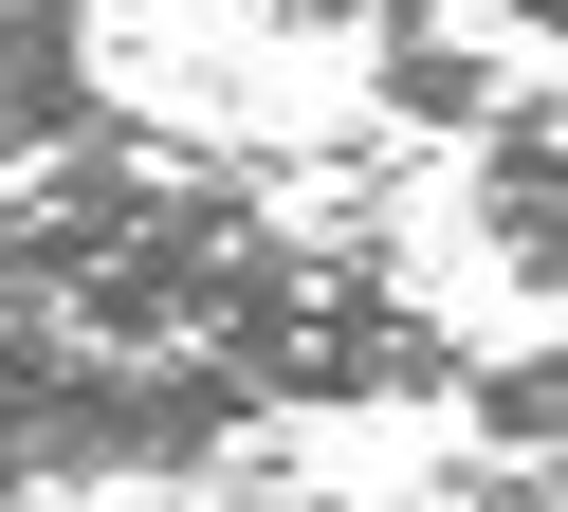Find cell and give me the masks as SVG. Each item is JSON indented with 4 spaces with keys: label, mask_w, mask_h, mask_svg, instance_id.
Returning a JSON list of instances; mask_svg holds the SVG:
<instances>
[{
    "label": "cell",
    "mask_w": 568,
    "mask_h": 512,
    "mask_svg": "<svg viewBox=\"0 0 568 512\" xmlns=\"http://www.w3.org/2000/svg\"><path fill=\"white\" fill-rule=\"evenodd\" d=\"M458 146H477V238H495V275H514V293H568V92H495Z\"/></svg>",
    "instance_id": "obj_1"
},
{
    "label": "cell",
    "mask_w": 568,
    "mask_h": 512,
    "mask_svg": "<svg viewBox=\"0 0 568 512\" xmlns=\"http://www.w3.org/2000/svg\"><path fill=\"white\" fill-rule=\"evenodd\" d=\"M74 129H111L92 0H0V183H19V165H55Z\"/></svg>",
    "instance_id": "obj_2"
},
{
    "label": "cell",
    "mask_w": 568,
    "mask_h": 512,
    "mask_svg": "<svg viewBox=\"0 0 568 512\" xmlns=\"http://www.w3.org/2000/svg\"><path fill=\"white\" fill-rule=\"evenodd\" d=\"M367 92H385V129L458 146L495 92H514V73H495V37H440V0H422V19H385V37H367Z\"/></svg>",
    "instance_id": "obj_3"
},
{
    "label": "cell",
    "mask_w": 568,
    "mask_h": 512,
    "mask_svg": "<svg viewBox=\"0 0 568 512\" xmlns=\"http://www.w3.org/2000/svg\"><path fill=\"white\" fill-rule=\"evenodd\" d=\"M458 421H477V458H568V348L458 366Z\"/></svg>",
    "instance_id": "obj_4"
},
{
    "label": "cell",
    "mask_w": 568,
    "mask_h": 512,
    "mask_svg": "<svg viewBox=\"0 0 568 512\" xmlns=\"http://www.w3.org/2000/svg\"><path fill=\"white\" fill-rule=\"evenodd\" d=\"M458 512H568V458H477V475H440Z\"/></svg>",
    "instance_id": "obj_5"
},
{
    "label": "cell",
    "mask_w": 568,
    "mask_h": 512,
    "mask_svg": "<svg viewBox=\"0 0 568 512\" xmlns=\"http://www.w3.org/2000/svg\"><path fill=\"white\" fill-rule=\"evenodd\" d=\"M221 19H294V37H385V19H422V0H221Z\"/></svg>",
    "instance_id": "obj_6"
},
{
    "label": "cell",
    "mask_w": 568,
    "mask_h": 512,
    "mask_svg": "<svg viewBox=\"0 0 568 512\" xmlns=\"http://www.w3.org/2000/svg\"><path fill=\"white\" fill-rule=\"evenodd\" d=\"M477 19H495V37H550V55H568V0H477Z\"/></svg>",
    "instance_id": "obj_7"
}]
</instances>
